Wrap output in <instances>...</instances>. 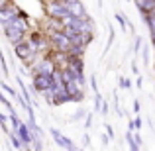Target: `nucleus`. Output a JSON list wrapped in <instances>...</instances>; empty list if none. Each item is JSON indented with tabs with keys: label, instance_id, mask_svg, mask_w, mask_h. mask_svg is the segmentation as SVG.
Segmentation results:
<instances>
[{
	"label": "nucleus",
	"instance_id": "26",
	"mask_svg": "<svg viewBox=\"0 0 155 151\" xmlns=\"http://www.w3.org/2000/svg\"><path fill=\"white\" fill-rule=\"evenodd\" d=\"M79 151H83V149H79Z\"/></svg>",
	"mask_w": 155,
	"mask_h": 151
},
{
	"label": "nucleus",
	"instance_id": "20",
	"mask_svg": "<svg viewBox=\"0 0 155 151\" xmlns=\"http://www.w3.org/2000/svg\"><path fill=\"white\" fill-rule=\"evenodd\" d=\"M0 63H2V73H4V77H8V65H6V59H4V57H0Z\"/></svg>",
	"mask_w": 155,
	"mask_h": 151
},
{
	"label": "nucleus",
	"instance_id": "7",
	"mask_svg": "<svg viewBox=\"0 0 155 151\" xmlns=\"http://www.w3.org/2000/svg\"><path fill=\"white\" fill-rule=\"evenodd\" d=\"M65 4H67V8H69V12H71L73 18H77V20L88 18V14H87V10H84V4L83 2H77V0H65Z\"/></svg>",
	"mask_w": 155,
	"mask_h": 151
},
{
	"label": "nucleus",
	"instance_id": "12",
	"mask_svg": "<svg viewBox=\"0 0 155 151\" xmlns=\"http://www.w3.org/2000/svg\"><path fill=\"white\" fill-rule=\"evenodd\" d=\"M2 90L6 92V94H10V96H12V98H14V100H18L20 96H22V94H18V92H16L14 88H10V87H8L6 83H2Z\"/></svg>",
	"mask_w": 155,
	"mask_h": 151
},
{
	"label": "nucleus",
	"instance_id": "24",
	"mask_svg": "<svg viewBox=\"0 0 155 151\" xmlns=\"http://www.w3.org/2000/svg\"><path fill=\"white\" fill-rule=\"evenodd\" d=\"M134 110H136V112H140V100L134 102Z\"/></svg>",
	"mask_w": 155,
	"mask_h": 151
},
{
	"label": "nucleus",
	"instance_id": "13",
	"mask_svg": "<svg viewBox=\"0 0 155 151\" xmlns=\"http://www.w3.org/2000/svg\"><path fill=\"white\" fill-rule=\"evenodd\" d=\"M114 18H116V22H118V24L122 26V30H124V31H126V28H130V22H128V20H126V18H124L122 14H116Z\"/></svg>",
	"mask_w": 155,
	"mask_h": 151
},
{
	"label": "nucleus",
	"instance_id": "23",
	"mask_svg": "<svg viewBox=\"0 0 155 151\" xmlns=\"http://www.w3.org/2000/svg\"><path fill=\"white\" fill-rule=\"evenodd\" d=\"M100 112H102V114H108V102H104V104H102V110H100Z\"/></svg>",
	"mask_w": 155,
	"mask_h": 151
},
{
	"label": "nucleus",
	"instance_id": "8",
	"mask_svg": "<svg viewBox=\"0 0 155 151\" xmlns=\"http://www.w3.org/2000/svg\"><path fill=\"white\" fill-rule=\"evenodd\" d=\"M49 59L55 63L57 71H65V69L69 67L71 55H69V53H57V51H51V53H49Z\"/></svg>",
	"mask_w": 155,
	"mask_h": 151
},
{
	"label": "nucleus",
	"instance_id": "18",
	"mask_svg": "<svg viewBox=\"0 0 155 151\" xmlns=\"http://www.w3.org/2000/svg\"><path fill=\"white\" fill-rule=\"evenodd\" d=\"M91 87H92V92H94V94H98V83H96V77L94 75L91 77Z\"/></svg>",
	"mask_w": 155,
	"mask_h": 151
},
{
	"label": "nucleus",
	"instance_id": "25",
	"mask_svg": "<svg viewBox=\"0 0 155 151\" xmlns=\"http://www.w3.org/2000/svg\"><path fill=\"white\" fill-rule=\"evenodd\" d=\"M110 140H112V137H108V136H102V143H104V145H106V143H108V141H110Z\"/></svg>",
	"mask_w": 155,
	"mask_h": 151
},
{
	"label": "nucleus",
	"instance_id": "19",
	"mask_svg": "<svg viewBox=\"0 0 155 151\" xmlns=\"http://www.w3.org/2000/svg\"><path fill=\"white\" fill-rule=\"evenodd\" d=\"M140 47H141V38L140 35H136V41H134V51H140Z\"/></svg>",
	"mask_w": 155,
	"mask_h": 151
},
{
	"label": "nucleus",
	"instance_id": "14",
	"mask_svg": "<svg viewBox=\"0 0 155 151\" xmlns=\"http://www.w3.org/2000/svg\"><path fill=\"white\" fill-rule=\"evenodd\" d=\"M31 149H34V151H41V149H43V137H34Z\"/></svg>",
	"mask_w": 155,
	"mask_h": 151
},
{
	"label": "nucleus",
	"instance_id": "22",
	"mask_svg": "<svg viewBox=\"0 0 155 151\" xmlns=\"http://www.w3.org/2000/svg\"><path fill=\"white\" fill-rule=\"evenodd\" d=\"M91 124H92V114H88V116H87V122H84V126H87V128H91Z\"/></svg>",
	"mask_w": 155,
	"mask_h": 151
},
{
	"label": "nucleus",
	"instance_id": "9",
	"mask_svg": "<svg viewBox=\"0 0 155 151\" xmlns=\"http://www.w3.org/2000/svg\"><path fill=\"white\" fill-rule=\"evenodd\" d=\"M16 133H18V137H20V140H22L26 145H28V147H31V143H34V133L30 132V128H28L26 122H24V124L18 128V132H16Z\"/></svg>",
	"mask_w": 155,
	"mask_h": 151
},
{
	"label": "nucleus",
	"instance_id": "3",
	"mask_svg": "<svg viewBox=\"0 0 155 151\" xmlns=\"http://www.w3.org/2000/svg\"><path fill=\"white\" fill-rule=\"evenodd\" d=\"M51 41V51L57 53H69L73 47V41L65 35V31H57V34H49L47 35Z\"/></svg>",
	"mask_w": 155,
	"mask_h": 151
},
{
	"label": "nucleus",
	"instance_id": "4",
	"mask_svg": "<svg viewBox=\"0 0 155 151\" xmlns=\"http://www.w3.org/2000/svg\"><path fill=\"white\" fill-rule=\"evenodd\" d=\"M49 133L53 136V140H55V143L59 145V147L63 149V151H79V149H77V145L73 143V141L69 140L67 136H63V133H61V132H59L57 128H49Z\"/></svg>",
	"mask_w": 155,
	"mask_h": 151
},
{
	"label": "nucleus",
	"instance_id": "10",
	"mask_svg": "<svg viewBox=\"0 0 155 151\" xmlns=\"http://www.w3.org/2000/svg\"><path fill=\"white\" fill-rule=\"evenodd\" d=\"M136 8L140 10V14L145 18V16H149L155 10V0H137V2H136Z\"/></svg>",
	"mask_w": 155,
	"mask_h": 151
},
{
	"label": "nucleus",
	"instance_id": "11",
	"mask_svg": "<svg viewBox=\"0 0 155 151\" xmlns=\"http://www.w3.org/2000/svg\"><path fill=\"white\" fill-rule=\"evenodd\" d=\"M126 141H128V145H130V151H140L141 147L136 143V140H134V132H128L126 133Z\"/></svg>",
	"mask_w": 155,
	"mask_h": 151
},
{
	"label": "nucleus",
	"instance_id": "2",
	"mask_svg": "<svg viewBox=\"0 0 155 151\" xmlns=\"http://www.w3.org/2000/svg\"><path fill=\"white\" fill-rule=\"evenodd\" d=\"M22 14L24 12H22V8H20L18 4L8 2V0H2V2H0V22H2V26L14 22V20L20 18Z\"/></svg>",
	"mask_w": 155,
	"mask_h": 151
},
{
	"label": "nucleus",
	"instance_id": "6",
	"mask_svg": "<svg viewBox=\"0 0 155 151\" xmlns=\"http://www.w3.org/2000/svg\"><path fill=\"white\" fill-rule=\"evenodd\" d=\"M2 30H4V34H6L8 41H10L14 47L20 45V43H24L28 39V34H24V31H20V30H14V28H10V26H2Z\"/></svg>",
	"mask_w": 155,
	"mask_h": 151
},
{
	"label": "nucleus",
	"instance_id": "16",
	"mask_svg": "<svg viewBox=\"0 0 155 151\" xmlns=\"http://www.w3.org/2000/svg\"><path fill=\"white\" fill-rule=\"evenodd\" d=\"M132 122H134V130H141V126H143V122H141V116H136Z\"/></svg>",
	"mask_w": 155,
	"mask_h": 151
},
{
	"label": "nucleus",
	"instance_id": "5",
	"mask_svg": "<svg viewBox=\"0 0 155 151\" xmlns=\"http://www.w3.org/2000/svg\"><path fill=\"white\" fill-rule=\"evenodd\" d=\"M31 84L38 92L45 94L49 88H53V77H45V75H34L31 77Z\"/></svg>",
	"mask_w": 155,
	"mask_h": 151
},
{
	"label": "nucleus",
	"instance_id": "1",
	"mask_svg": "<svg viewBox=\"0 0 155 151\" xmlns=\"http://www.w3.org/2000/svg\"><path fill=\"white\" fill-rule=\"evenodd\" d=\"M41 8L47 18H55V20H65L71 14L65 0H45V2H41Z\"/></svg>",
	"mask_w": 155,
	"mask_h": 151
},
{
	"label": "nucleus",
	"instance_id": "15",
	"mask_svg": "<svg viewBox=\"0 0 155 151\" xmlns=\"http://www.w3.org/2000/svg\"><path fill=\"white\" fill-rule=\"evenodd\" d=\"M83 116H84V110H83V108H79V110H77L75 114H73L71 122H79V120H81V118H83Z\"/></svg>",
	"mask_w": 155,
	"mask_h": 151
},
{
	"label": "nucleus",
	"instance_id": "21",
	"mask_svg": "<svg viewBox=\"0 0 155 151\" xmlns=\"http://www.w3.org/2000/svg\"><path fill=\"white\" fill-rule=\"evenodd\" d=\"M134 140H136V143L140 145V147L143 145V140H141V136H140V133H134Z\"/></svg>",
	"mask_w": 155,
	"mask_h": 151
},
{
	"label": "nucleus",
	"instance_id": "17",
	"mask_svg": "<svg viewBox=\"0 0 155 151\" xmlns=\"http://www.w3.org/2000/svg\"><path fill=\"white\" fill-rule=\"evenodd\" d=\"M120 88H132V83H130V79H124V77H120Z\"/></svg>",
	"mask_w": 155,
	"mask_h": 151
}]
</instances>
